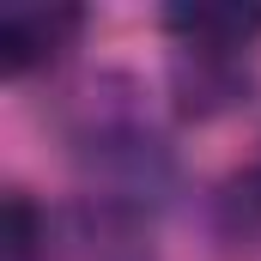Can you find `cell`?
I'll list each match as a JSON object with an SVG mask.
<instances>
[{"mask_svg":"<svg viewBox=\"0 0 261 261\" xmlns=\"http://www.w3.org/2000/svg\"><path fill=\"white\" fill-rule=\"evenodd\" d=\"M73 24H79V12H49V6H18V12H6V18H0V49H6V67H12V73H24L31 61L55 55V49H61V37H73Z\"/></svg>","mask_w":261,"mask_h":261,"instance_id":"6da1fadb","label":"cell"},{"mask_svg":"<svg viewBox=\"0 0 261 261\" xmlns=\"http://www.w3.org/2000/svg\"><path fill=\"white\" fill-rule=\"evenodd\" d=\"M176 31H189L195 43H213V49H243V37L261 24V12H243V6H195V12H170Z\"/></svg>","mask_w":261,"mask_h":261,"instance_id":"7a4b0ae2","label":"cell"}]
</instances>
